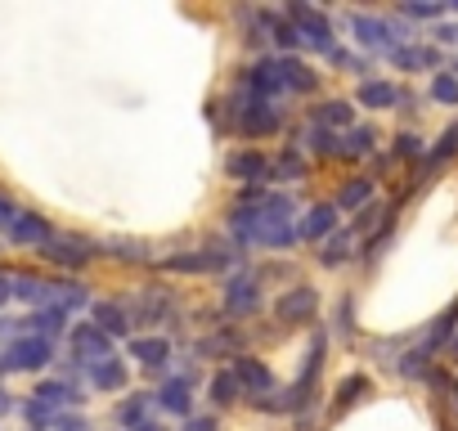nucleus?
<instances>
[{
  "label": "nucleus",
  "mask_w": 458,
  "mask_h": 431,
  "mask_svg": "<svg viewBox=\"0 0 458 431\" xmlns=\"http://www.w3.org/2000/svg\"><path fill=\"white\" fill-rule=\"evenodd\" d=\"M306 310H315V292L310 288H301V292H293V297L279 301V319H301Z\"/></svg>",
  "instance_id": "nucleus-1"
},
{
  "label": "nucleus",
  "mask_w": 458,
  "mask_h": 431,
  "mask_svg": "<svg viewBox=\"0 0 458 431\" xmlns=\"http://www.w3.org/2000/svg\"><path fill=\"white\" fill-rule=\"evenodd\" d=\"M239 373H243V377H248L252 386H266V368H257V364H243Z\"/></svg>",
  "instance_id": "nucleus-2"
}]
</instances>
